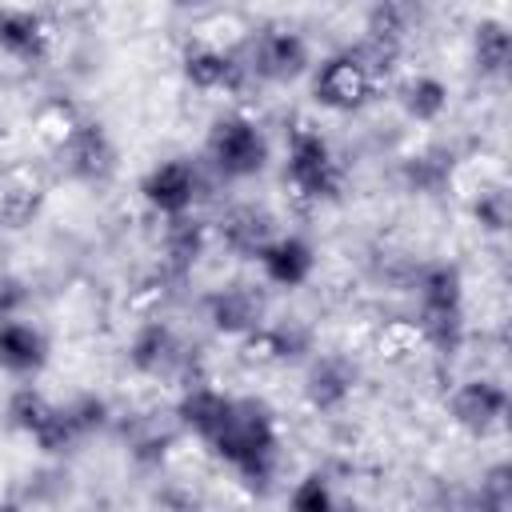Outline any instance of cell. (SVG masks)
Listing matches in <instances>:
<instances>
[{"label":"cell","mask_w":512,"mask_h":512,"mask_svg":"<svg viewBox=\"0 0 512 512\" xmlns=\"http://www.w3.org/2000/svg\"><path fill=\"white\" fill-rule=\"evenodd\" d=\"M40 188L32 180H12L4 192H0V224L8 228H24L32 224V216L40 212Z\"/></svg>","instance_id":"obj_30"},{"label":"cell","mask_w":512,"mask_h":512,"mask_svg":"<svg viewBox=\"0 0 512 512\" xmlns=\"http://www.w3.org/2000/svg\"><path fill=\"white\" fill-rule=\"evenodd\" d=\"M308 96L324 108V112H336V116H352V112H364L376 92H380V80L348 52H328L320 60H312L308 68Z\"/></svg>","instance_id":"obj_8"},{"label":"cell","mask_w":512,"mask_h":512,"mask_svg":"<svg viewBox=\"0 0 512 512\" xmlns=\"http://www.w3.org/2000/svg\"><path fill=\"white\" fill-rule=\"evenodd\" d=\"M228 404H232V392H224V388H216V384L196 376V380L180 384L176 404H172V420H176V428L184 436H192L196 444H208V436L220 428Z\"/></svg>","instance_id":"obj_21"},{"label":"cell","mask_w":512,"mask_h":512,"mask_svg":"<svg viewBox=\"0 0 512 512\" xmlns=\"http://www.w3.org/2000/svg\"><path fill=\"white\" fill-rule=\"evenodd\" d=\"M468 64L484 84H500L512 68V32L500 16H480L468 28Z\"/></svg>","instance_id":"obj_22"},{"label":"cell","mask_w":512,"mask_h":512,"mask_svg":"<svg viewBox=\"0 0 512 512\" xmlns=\"http://www.w3.org/2000/svg\"><path fill=\"white\" fill-rule=\"evenodd\" d=\"M32 304V284L12 272V268H0V320H12V316H24Z\"/></svg>","instance_id":"obj_32"},{"label":"cell","mask_w":512,"mask_h":512,"mask_svg":"<svg viewBox=\"0 0 512 512\" xmlns=\"http://www.w3.org/2000/svg\"><path fill=\"white\" fill-rule=\"evenodd\" d=\"M180 80L192 92H204V96H220V92L236 96V92L248 88L236 52L224 48V44H212V40H196L180 52Z\"/></svg>","instance_id":"obj_15"},{"label":"cell","mask_w":512,"mask_h":512,"mask_svg":"<svg viewBox=\"0 0 512 512\" xmlns=\"http://www.w3.org/2000/svg\"><path fill=\"white\" fill-rule=\"evenodd\" d=\"M244 352H252V360L260 364H276V368H300L312 352H316V328L304 316H268L248 340H240Z\"/></svg>","instance_id":"obj_16"},{"label":"cell","mask_w":512,"mask_h":512,"mask_svg":"<svg viewBox=\"0 0 512 512\" xmlns=\"http://www.w3.org/2000/svg\"><path fill=\"white\" fill-rule=\"evenodd\" d=\"M52 160L72 184L100 188L120 172V152L104 120L96 116H60L52 136Z\"/></svg>","instance_id":"obj_6"},{"label":"cell","mask_w":512,"mask_h":512,"mask_svg":"<svg viewBox=\"0 0 512 512\" xmlns=\"http://www.w3.org/2000/svg\"><path fill=\"white\" fill-rule=\"evenodd\" d=\"M164 4H168L176 16H192V20H196V16H208L220 0H164Z\"/></svg>","instance_id":"obj_33"},{"label":"cell","mask_w":512,"mask_h":512,"mask_svg":"<svg viewBox=\"0 0 512 512\" xmlns=\"http://www.w3.org/2000/svg\"><path fill=\"white\" fill-rule=\"evenodd\" d=\"M476 504L484 512H508L512 508V464L500 456L480 472V488H476Z\"/></svg>","instance_id":"obj_31"},{"label":"cell","mask_w":512,"mask_h":512,"mask_svg":"<svg viewBox=\"0 0 512 512\" xmlns=\"http://www.w3.org/2000/svg\"><path fill=\"white\" fill-rule=\"evenodd\" d=\"M232 52L244 68V80L264 84V88H288V84L304 80L316 60L308 36L292 24H260Z\"/></svg>","instance_id":"obj_5"},{"label":"cell","mask_w":512,"mask_h":512,"mask_svg":"<svg viewBox=\"0 0 512 512\" xmlns=\"http://www.w3.org/2000/svg\"><path fill=\"white\" fill-rule=\"evenodd\" d=\"M444 412L464 436L488 440L508 424V388H504L500 376H488V372L464 376V380L452 384V392L444 400Z\"/></svg>","instance_id":"obj_12"},{"label":"cell","mask_w":512,"mask_h":512,"mask_svg":"<svg viewBox=\"0 0 512 512\" xmlns=\"http://www.w3.org/2000/svg\"><path fill=\"white\" fill-rule=\"evenodd\" d=\"M468 216H472V224H476L484 236H504L508 224H512L508 188H504V184H484V188H476L472 200H468Z\"/></svg>","instance_id":"obj_26"},{"label":"cell","mask_w":512,"mask_h":512,"mask_svg":"<svg viewBox=\"0 0 512 512\" xmlns=\"http://www.w3.org/2000/svg\"><path fill=\"white\" fill-rule=\"evenodd\" d=\"M208 248H212V224H204L196 212L160 220L156 252H160V268H164L172 280L192 276L196 264L208 256Z\"/></svg>","instance_id":"obj_17"},{"label":"cell","mask_w":512,"mask_h":512,"mask_svg":"<svg viewBox=\"0 0 512 512\" xmlns=\"http://www.w3.org/2000/svg\"><path fill=\"white\" fill-rule=\"evenodd\" d=\"M272 316L268 284L252 276H228L200 296V320L224 340H248Z\"/></svg>","instance_id":"obj_7"},{"label":"cell","mask_w":512,"mask_h":512,"mask_svg":"<svg viewBox=\"0 0 512 512\" xmlns=\"http://www.w3.org/2000/svg\"><path fill=\"white\" fill-rule=\"evenodd\" d=\"M124 360L144 380H176V384L196 380L192 376V348L176 332V324L164 316H148L132 328L128 344H124Z\"/></svg>","instance_id":"obj_9"},{"label":"cell","mask_w":512,"mask_h":512,"mask_svg":"<svg viewBox=\"0 0 512 512\" xmlns=\"http://www.w3.org/2000/svg\"><path fill=\"white\" fill-rule=\"evenodd\" d=\"M392 100L408 124H440L448 116L452 88L444 76H436L428 68H412V72L392 76Z\"/></svg>","instance_id":"obj_20"},{"label":"cell","mask_w":512,"mask_h":512,"mask_svg":"<svg viewBox=\"0 0 512 512\" xmlns=\"http://www.w3.org/2000/svg\"><path fill=\"white\" fill-rule=\"evenodd\" d=\"M360 360L352 352L340 348H316L304 364H300V400L308 412L316 416H332L344 412L360 388Z\"/></svg>","instance_id":"obj_10"},{"label":"cell","mask_w":512,"mask_h":512,"mask_svg":"<svg viewBox=\"0 0 512 512\" xmlns=\"http://www.w3.org/2000/svg\"><path fill=\"white\" fill-rule=\"evenodd\" d=\"M52 52V24L24 4H0V56L24 68L44 64Z\"/></svg>","instance_id":"obj_18"},{"label":"cell","mask_w":512,"mask_h":512,"mask_svg":"<svg viewBox=\"0 0 512 512\" xmlns=\"http://www.w3.org/2000/svg\"><path fill=\"white\" fill-rule=\"evenodd\" d=\"M340 504L336 496V480L324 468H308L304 476L292 480L288 488V508L292 512H332Z\"/></svg>","instance_id":"obj_27"},{"label":"cell","mask_w":512,"mask_h":512,"mask_svg":"<svg viewBox=\"0 0 512 512\" xmlns=\"http://www.w3.org/2000/svg\"><path fill=\"white\" fill-rule=\"evenodd\" d=\"M52 360V340L48 332L28 320V316H12L0 320V372L12 380H36Z\"/></svg>","instance_id":"obj_19"},{"label":"cell","mask_w":512,"mask_h":512,"mask_svg":"<svg viewBox=\"0 0 512 512\" xmlns=\"http://www.w3.org/2000/svg\"><path fill=\"white\" fill-rule=\"evenodd\" d=\"M204 452L224 464L236 484L248 492H268L280 476V456H284V432L280 416L264 396H236L220 420V428L208 436Z\"/></svg>","instance_id":"obj_1"},{"label":"cell","mask_w":512,"mask_h":512,"mask_svg":"<svg viewBox=\"0 0 512 512\" xmlns=\"http://www.w3.org/2000/svg\"><path fill=\"white\" fill-rule=\"evenodd\" d=\"M408 0H372L368 4V16H364V32L380 36V40H392L404 48V36H408Z\"/></svg>","instance_id":"obj_29"},{"label":"cell","mask_w":512,"mask_h":512,"mask_svg":"<svg viewBox=\"0 0 512 512\" xmlns=\"http://www.w3.org/2000/svg\"><path fill=\"white\" fill-rule=\"evenodd\" d=\"M280 232V220H276V212L268 208V204H260V200H236V204H228L220 216H216V224H212V240L228 252V256H236V260H256V252L272 240Z\"/></svg>","instance_id":"obj_13"},{"label":"cell","mask_w":512,"mask_h":512,"mask_svg":"<svg viewBox=\"0 0 512 512\" xmlns=\"http://www.w3.org/2000/svg\"><path fill=\"white\" fill-rule=\"evenodd\" d=\"M272 164V136L268 128L244 112L224 108L204 128V168L224 184H248L264 176Z\"/></svg>","instance_id":"obj_3"},{"label":"cell","mask_w":512,"mask_h":512,"mask_svg":"<svg viewBox=\"0 0 512 512\" xmlns=\"http://www.w3.org/2000/svg\"><path fill=\"white\" fill-rule=\"evenodd\" d=\"M408 4H424V0H408Z\"/></svg>","instance_id":"obj_34"},{"label":"cell","mask_w":512,"mask_h":512,"mask_svg":"<svg viewBox=\"0 0 512 512\" xmlns=\"http://www.w3.org/2000/svg\"><path fill=\"white\" fill-rule=\"evenodd\" d=\"M52 396H44L32 380H24L20 388H12L8 392V400H4V424L16 432V436H24V440H32L36 436V428L48 420V412H52Z\"/></svg>","instance_id":"obj_24"},{"label":"cell","mask_w":512,"mask_h":512,"mask_svg":"<svg viewBox=\"0 0 512 512\" xmlns=\"http://www.w3.org/2000/svg\"><path fill=\"white\" fill-rule=\"evenodd\" d=\"M180 436H184V432L176 428V420H172V424H144V428H136V432L128 436V456H132L136 468L160 472V468L172 460Z\"/></svg>","instance_id":"obj_25"},{"label":"cell","mask_w":512,"mask_h":512,"mask_svg":"<svg viewBox=\"0 0 512 512\" xmlns=\"http://www.w3.org/2000/svg\"><path fill=\"white\" fill-rule=\"evenodd\" d=\"M412 296H416V336L436 356H456L464 348L468 324H464V272L452 260H424L412 272Z\"/></svg>","instance_id":"obj_2"},{"label":"cell","mask_w":512,"mask_h":512,"mask_svg":"<svg viewBox=\"0 0 512 512\" xmlns=\"http://www.w3.org/2000/svg\"><path fill=\"white\" fill-rule=\"evenodd\" d=\"M60 408H64V420H68V428L76 432L80 444L116 424V408L104 392H76V396L60 400Z\"/></svg>","instance_id":"obj_23"},{"label":"cell","mask_w":512,"mask_h":512,"mask_svg":"<svg viewBox=\"0 0 512 512\" xmlns=\"http://www.w3.org/2000/svg\"><path fill=\"white\" fill-rule=\"evenodd\" d=\"M280 176H284V188L300 204H332L344 192L340 152L316 124H296L288 132L284 156H280Z\"/></svg>","instance_id":"obj_4"},{"label":"cell","mask_w":512,"mask_h":512,"mask_svg":"<svg viewBox=\"0 0 512 512\" xmlns=\"http://www.w3.org/2000/svg\"><path fill=\"white\" fill-rule=\"evenodd\" d=\"M400 176L412 192H436L444 188V180L452 176V164H444V152L436 148H424V152H412L404 164H400Z\"/></svg>","instance_id":"obj_28"},{"label":"cell","mask_w":512,"mask_h":512,"mask_svg":"<svg viewBox=\"0 0 512 512\" xmlns=\"http://www.w3.org/2000/svg\"><path fill=\"white\" fill-rule=\"evenodd\" d=\"M256 272L268 288L276 292H300L316 276V244L300 232H276L260 252H256Z\"/></svg>","instance_id":"obj_14"},{"label":"cell","mask_w":512,"mask_h":512,"mask_svg":"<svg viewBox=\"0 0 512 512\" xmlns=\"http://www.w3.org/2000/svg\"><path fill=\"white\" fill-rule=\"evenodd\" d=\"M136 192L156 220L196 212L204 200V164H196L192 156H164L140 176Z\"/></svg>","instance_id":"obj_11"}]
</instances>
